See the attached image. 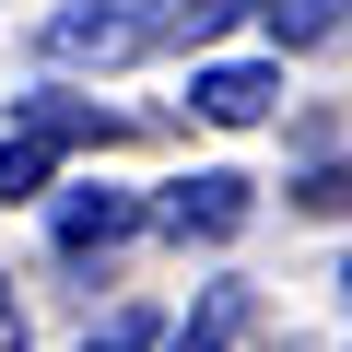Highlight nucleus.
<instances>
[{"mask_svg": "<svg viewBox=\"0 0 352 352\" xmlns=\"http://www.w3.org/2000/svg\"><path fill=\"white\" fill-rule=\"evenodd\" d=\"M188 106L223 118V129H258V118L282 106V71H270V59H212V71L188 82Z\"/></svg>", "mask_w": 352, "mask_h": 352, "instance_id": "4", "label": "nucleus"}, {"mask_svg": "<svg viewBox=\"0 0 352 352\" xmlns=\"http://www.w3.org/2000/svg\"><path fill=\"white\" fill-rule=\"evenodd\" d=\"M258 200H247V176H223V164H200V176H176V188H164V235H200V247H223L235 223H247Z\"/></svg>", "mask_w": 352, "mask_h": 352, "instance_id": "3", "label": "nucleus"}, {"mask_svg": "<svg viewBox=\"0 0 352 352\" xmlns=\"http://www.w3.org/2000/svg\"><path fill=\"white\" fill-rule=\"evenodd\" d=\"M235 329H247V282H212V294H200V317H188V329H164V352H223V340H235Z\"/></svg>", "mask_w": 352, "mask_h": 352, "instance_id": "6", "label": "nucleus"}, {"mask_svg": "<svg viewBox=\"0 0 352 352\" xmlns=\"http://www.w3.org/2000/svg\"><path fill=\"white\" fill-rule=\"evenodd\" d=\"M141 47H153V12H129V0H71V12H47V59L118 71V59H141Z\"/></svg>", "mask_w": 352, "mask_h": 352, "instance_id": "2", "label": "nucleus"}, {"mask_svg": "<svg viewBox=\"0 0 352 352\" xmlns=\"http://www.w3.org/2000/svg\"><path fill=\"white\" fill-rule=\"evenodd\" d=\"M71 352H164V329H153L141 305H118V317H106V329H82Z\"/></svg>", "mask_w": 352, "mask_h": 352, "instance_id": "8", "label": "nucleus"}, {"mask_svg": "<svg viewBox=\"0 0 352 352\" xmlns=\"http://www.w3.org/2000/svg\"><path fill=\"white\" fill-rule=\"evenodd\" d=\"M247 12H258V0H176V36L200 47V36H223V24H247Z\"/></svg>", "mask_w": 352, "mask_h": 352, "instance_id": "9", "label": "nucleus"}, {"mask_svg": "<svg viewBox=\"0 0 352 352\" xmlns=\"http://www.w3.org/2000/svg\"><path fill=\"white\" fill-rule=\"evenodd\" d=\"M0 352H12V294H0Z\"/></svg>", "mask_w": 352, "mask_h": 352, "instance_id": "10", "label": "nucleus"}, {"mask_svg": "<svg viewBox=\"0 0 352 352\" xmlns=\"http://www.w3.org/2000/svg\"><path fill=\"white\" fill-rule=\"evenodd\" d=\"M340 282H352V258H340Z\"/></svg>", "mask_w": 352, "mask_h": 352, "instance_id": "11", "label": "nucleus"}, {"mask_svg": "<svg viewBox=\"0 0 352 352\" xmlns=\"http://www.w3.org/2000/svg\"><path fill=\"white\" fill-rule=\"evenodd\" d=\"M47 235H59V258H106L118 235H141V200H129V188H71Z\"/></svg>", "mask_w": 352, "mask_h": 352, "instance_id": "5", "label": "nucleus"}, {"mask_svg": "<svg viewBox=\"0 0 352 352\" xmlns=\"http://www.w3.org/2000/svg\"><path fill=\"white\" fill-rule=\"evenodd\" d=\"M106 129H118V118H106V106H82V94H24V106H12V129H0V200H47L59 153L106 141Z\"/></svg>", "mask_w": 352, "mask_h": 352, "instance_id": "1", "label": "nucleus"}, {"mask_svg": "<svg viewBox=\"0 0 352 352\" xmlns=\"http://www.w3.org/2000/svg\"><path fill=\"white\" fill-rule=\"evenodd\" d=\"M258 24H270V47H317L352 24V0H258Z\"/></svg>", "mask_w": 352, "mask_h": 352, "instance_id": "7", "label": "nucleus"}]
</instances>
